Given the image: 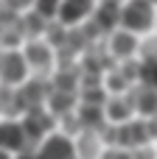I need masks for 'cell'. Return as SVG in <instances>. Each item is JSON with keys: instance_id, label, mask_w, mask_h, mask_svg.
<instances>
[{"instance_id": "1", "label": "cell", "mask_w": 157, "mask_h": 159, "mask_svg": "<svg viewBox=\"0 0 157 159\" xmlns=\"http://www.w3.org/2000/svg\"><path fill=\"white\" fill-rule=\"evenodd\" d=\"M155 14H157V8L149 0H124L118 25L140 36V34H149L155 28Z\"/></svg>"}, {"instance_id": "2", "label": "cell", "mask_w": 157, "mask_h": 159, "mask_svg": "<svg viewBox=\"0 0 157 159\" xmlns=\"http://www.w3.org/2000/svg\"><path fill=\"white\" fill-rule=\"evenodd\" d=\"M20 123H22V131H25V137H28V145H31V143H39L42 137H48L51 131H56V117H53L45 106L25 109Z\"/></svg>"}, {"instance_id": "3", "label": "cell", "mask_w": 157, "mask_h": 159, "mask_svg": "<svg viewBox=\"0 0 157 159\" xmlns=\"http://www.w3.org/2000/svg\"><path fill=\"white\" fill-rule=\"evenodd\" d=\"M34 157L37 159H79L73 137H67L62 131H51L48 137H42L34 148Z\"/></svg>"}, {"instance_id": "4", "label": "cell", "mask_w": 157, "mask_h": 159, "mask_svg": "<svg viewBox=\"0 0 157 159\" xmlns=\"http://www.w3.org/2000/svg\"><path fill=\"white\" fill-rule=\"evenodd\" d=\"M28 70H31V67H28L22 50H17V48L0 50V84L17 87V84H22V81L28 78Z\"/></svg>"}, {"instance_id": "5", "label": "cell", "mask_w": 157, "mask_h": 159, "mask_svg": "<svg viewBox=\"0 0 157 159\" xmlns=\"http://www.w3.org/2000/svg\"><path fill=\"white\" fill-rule=\"evenodd\" d=\"M124 95H126V101L132 103L135 115H140V117L157 115V89L140 84V81H135V84H129V89H126Z\"/></svg>"}, {"instance_id": "6", "label": "cell", "mask_w": 157, "mask_h": 159, "mask_svg": "<svg viewBox=\"0 0 157 159\" xmlns=\"http://www.w3.org/2000/svg\"><path fill=\"white\" fill-rule=\"evenodd\" d=\"M110 36V42H107V53L112 56V59H118V61H124V59H132L135 53H138V34H132V31H126V28H115V31H110L107 34Z\"/></svg>"}, {"instance_id": "7", "label": "cell", "mask_w": 157, "mask_h": 159, "mask_svg": "<svg viewBox=\"0 0 157 159\" xmlns=\"http://www.w3.org/2000/svg\"><path fill=\"white\" fill-rule=\"evenodd\" d=\"M28 148V137L22 131V123L17 117H3L0 120V151L20 154Z\"/></svg>"}, {"instance_id": "8", "label": "cell", "mask_w": 157, "mask_h": 159, "mask_svg": "<svg viewBox=\"0 0 157 159\" xmlns=\"http://www.w3.org/2000/svg\"><path fill=\"white\" fill-rule=\"evenodd\" d=\"M93 6L96 0H62L59 8H56V22H62L65 28H73V25H81L90 14H93Z\"/></svg>"}, {"instance_id": "9", "label": "cell", "mask_w": 157, "mask_h": 159, "mask_svg": "<svg viewBox=\"0 0 157 159\" xmlns=\"http://www.w3.org/2000/svg\"><path fill=\"white\" fill-rule=\"evenodd\" d=\"M146 143H152V140H149L146 120H143V117H129L126 123H118V143H115V145L132 151V148L146 145Z\"/></svg>"}, {"instance_id": "10", "label": "cell", "mask_w": 157, "mask_h": 159, "mask_svg": "<svg viewBox=\"0 0 157 159\" xmlns=\"http://www.w3.org/2000/svg\"><path fill=\"white\" fill-rule=\"evenodd\" d=\"M22 56H25L28 67H34V70L45 73V70H51V67H53V56H56V50H53L45 39H39V36H37V39H28V42H25Z\"/></svg>"}, {"instance_id": "11", "label": "cell", "mask_w": 157, "mask_h": 159, "mask_svg": "<svg viewBox=\"0 0 157 159\" xmlns=\"http://www.w3.org/2000/svg\"><path fill=\"white\" fill-rule=\"evenodd\" d=\"M17 92H20V103H22V112H25V109L45 106V98L51 92V84L42 81V78H25L22 84H17Z\"/></svg>"}, {"instance_id": "12", "label": "cell", "mask_w": 157, "mask_h": 159, "mask_svg": "<svg viewBox=\"0 0 157 159\" xmlns=\"http://www.w3.org/2000/svg\"><path fill=\"white\" fill-rule=\"evenodd\" d=\"M118 17H121V0H101L93 6V25L101 31V34H110L118 28Z\"/></svg>"}, {"instance_id": "13", "label": "cell", "mask_w": 157, "mask_h": 159, "mask_svg": "<svg viewBox=\"0 0 157 159\" xmlns=\"http://www.w3.org/2000/svg\"><path fill=\"white\" fill-rule=\"evenodd\" d=\"M76 103H79V92H70V89H53V87H51V92H48V98H45V109H48L53 117H62V115L73 112Z\"/></svg>"}, {"instance_id": "14", "label": "cell", "mask_w": 157, "mask_h": 159, "mask_svg": "<svg viewBox=\"0 0 157 159\" xmlns=\"http://www.w3.org/2000/svg\"><path fill=\"white\" fill-rule=\"evenodd\" d=\"M73 115H76L81 131H98V129L107 123L104 106H96V103H79V106L73 109Z\"/></svg>"}, {"instance_id": "15", "label": "cell", "mask_w": 157, "mask_h": 159, "mask_svg": "<svg viewBox=\"0 0 157 159\" xmlns=\"http://www.w3.org/2000/svg\"><path fill=\"white\" fill-rule=\"evenodd\" d=\"M104 117H107V123L118 126V123H126L129 117H135V109L126 101V95H110L104 101Z\"/></svg>"}, {"instance_id": "16", "label": "cell", "mask_w": 157, "mask_h": 159, "mask_svg": "<svg viewBox=\"0 0 157 159\" xmlns=\"http://www.w3.org/2000/svg\"><path fill=\"white\" fill-rule=\"evenodd\" d=\"M73 145H76V157L79 159H98V154L104 151L96 131H79L73 137Z\"/></svg>"}, {"instance_id": "17", "label": "cell", "mask_w": 157, "mask_h": 159, "mask_svg": "<svg viewBox=\"0 0 157 159\" xmlns=\"http://www.w3.org/2000/svg\"><path fill=\"white\" fill-rule=\"evenodd\" d=\"M0 115L3 117H20L22 115V103H20V92L11 84H0Z\"/></svg>"}, {"instance_id": "18", "label": "cell", "mask_w": 157, "mask_h": 159, "mask_svg": "<svg viewBox=\"0 0 157 159\" xmlns=\"http://www.w3.org/2000/svg\"><path fill=\"white\" fill-rule=\"evenodd\" d=\"M104 89H107V95H124V92L129 89V81H126L118 70H110L107 78H104Z\"/></svg>"}, {"instance_id": "19", "label": "cell", "mask_w": 157, "mask_h": 159, "mask_svg": "<svg viewBox=\"0 0 157 159\" xmlns=\"http://www.w3.org/2000/svg\"><path fill=\"white\" fill-rule=\"evenodd\" d=\"M138 81L146 84V87H152V89H157V59L155 61H140V75H138Z\"/></svg>"}, {"instance_id": "20", "label": "cell", "mask_w": 157, "mask_h": 159, "mask_svg": "<svg viewBox=\"0 0 157 159\" xmlns=\"http://www.w3.org/2000/svg\"><path fill=\"white\" fill-rule=\"evenodd\" d=\"M118 73H121L129 84H135V81H138V75H140V59H135V56H132V59H124V61H121V67H118Z\"/></svg>"}, {"instance_id": "21", "label": "cell", "mask_w": 157, "mask_h": 159, "mask_svg": "<svg viewBox=\"0 0 157 159\" xmlns=\"http://www.w3.org/2000/svg\"><path fill=\"white\" fill-rule=\"evenodd\" d=\"M138 56H140V61H155L157 59V36H146L143 42H138Z\"/></svg>"}, {"instance_id": "22", "label": "cell", "mask_w": 157, "mask_h": 159, "mask_svg": "<svg viewBox=\"0 0 157 159\" xmlns=\"http://www.w3.org/2000/svg\"><path fill=\"white\" fill-rule=\"evenodd\" d=\"M59 3H62V0H34V6H31V8H34L37 14H42L45 20H53V17H56Z\"/></svg>"}, {"instance_id": "23", "label": "cell", "mask_w": 157, "mask_h": 159, "mask_svg": "<svg viewBox=\"0 0 157 159\" xmlns=\"http://www.w3.org/2000/svg\"><path fill=\"white\" fill-rule=\"evenodd\" d=\"M98 159H132V157H129L126 148H121V145H110V148H104V151L98 154Z\"/></svg>"}, {"instance_id": "24", "label": "cell", "mask_w": 157, "mask_h": 159, "mask_svg": "<svg viewBox=\"0 0 157 159\" xmlns=\"http://www.w3.org/2000/svg\"><path fill=\"white\" fill-rule=\"evenodd\" d=\"M129 157H132V159H157V151L152 148V143H146V145L132 148V151H129Z\"/></svg>"}, {"instance_id": "25", "label": "cell", "mask_w": 157, "mask_h": 159, "mask_svg": "<svg viewBox=\"0 0 157 159\" xmlns=\"http://www.w3.org/2000/svg\"><path fill=\"white\" fill-rule=\"evenodd\" d=\"M6 3H8L14 11H20V14H22V11H28V8L34 6V0H6Z\"/></svg>"}, {"instance_id": "26", "label": "cell", "mask_w": 157, "mask_h": 159, "mask_svg": "<svg viewBox=\"0 0 157 159\" xmlns=\"http://www.w3.org/2000/svg\"><path fill=\"white\" fill-rule=\"evenodd\" d=\"M146 120V131H149V140H157V115L152 117H143Z\"/></svg>"}, {"instance_id": "27", "label": "cell", "mask_w": 157, "mask_h": 159, "mask_svg": "<svg viewBox=\"0 0 157 159\" xmlns=\"http://www.w3.org/2000/svg\"><path fill=\"white\" fill-rule=\"evenodd\" d=\"M11 159H37V157H34V151H28V148H25V151H20V154H14Z\"/></svg>"}, {"instance_id": "28", "label": "cell", "mask_w": 157, "mask_h": 159, "mask_svg": "<svg viewBox=\"0 0 157 159\" xmlns=\"http://www.w3.org/2000/svg\"><path fill=\"white\" fill-rule=\"evenodd\" d=\"M14 154H8V151H0V159H11Z\"/></svg>"}, {"instance_id": "29", "label": "cell", "mask_w": 157, "mask_h": 159, "mask_svg": "<svg viewBox=\"0 0 157 159\" xmlns=\"http://www.w3.org/2000/svg\"><path fill=\"white\" fill-rule=\"evenodd\" d=\"M149 3H152V6H155V8H157V0H149Z\"/></svg>"}, {"instance_id": "30", "label": "cell", "mask_w": 157, "mask_h": 159, "mask_svg": "<svg viewBox=\"0 0 157 159\" xmlns=\"http://www.w3.org/2000/svg\"><path fill=\"white\" fill-rule=\"evenodd\" d=\"M155 22H157V14H155Z\"/></svg>"}]
</instances>
